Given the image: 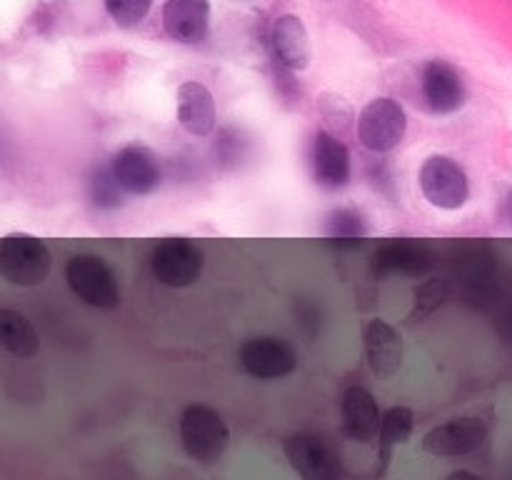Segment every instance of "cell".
Masks as SVG:
<instances>
[{
	"label": "cell",
	"mask_w": 512,
	"mask_h": 480,
	"mask_svg": "<svg viewBox=\"0 0 512 480\" xmlns=\"http://www.w3.org/2000/svg\"><path fill=\"white\" fill-rule=\"evenodd\" d=\"M420 190L440 210H460L470 198V180L463 165L448 155H430L420 168Z\"/></svg>",
	"instance_id": "5"
},
{
	"label": "cell",
	"mask_w": 512,
	"mask_h": 480,
	"mask_svg": "<svg viewBox=\"0 0 512 480\" xmlns=\"http://www.w3.org/2000/svg\"><path fill=\"white\" fill-rule=\"evenodd\" d=\"M358 140L365 150L375 155H385L400 145L408 133V115L405 108L393 98H375L360 110Z\"/></svg>",
	"instance_id": "4"
},
{
	"label": "cell",
	"mask_w": 512,
	"mask_h": 480,
	"mask_svg": "<svg viewBox=\"0 0 512 480\" xmlns=\"http://www.w3.org/2000/svg\"><path fill=\"white\" fill-rule=\"evenodd\" d=\"M423 98L428 103L430 113L435 115H453L468 100V90H465V80L458 70L445 60H430L423 68Z\"/></svg>",
	"instance_id": "11"
},
{
	"label": "cell",
	"mask_w": 512,
	"mask_h": 480,
	"mask_svg": "<svg viewBox=\"0 0 512 480\" xmlns=\"http://www.w3.org/2000/svg\"><path fill=\"white\" fill-rule=\"evenodd\" d=\"M340 418H343V433L355 443H370L380 433L378 400L363 385H350L340 398Z\"/></svg>",
	"instance_id": "15"
},
{
	"label": "cell",
	"mask_w": 512,
	"mask_h": 480,
	"mask_svg": "<svg viewBox=\"0 0 512 480\" xmlns=\"http://www.w3.org/2000/svg\"><path fill=\"white\" fill-rule=\"evenodd\" d=\"M363 348L365 358H368L370 370H373L378 378H395L403 368V335L398 333V328L388 323L383 318H375L365 325L363 333Z\"/></svg>",
	"instance_id": "14"
},
{
	"label": "cell",
	"mask_w": 512,
	"mask_h": 480,
	"mask_svg": "<svg viewBox=\"0 0 512 480\" xmlns=\"http://www.w3.org/2000/svg\"><path fill=\"white\" fill-rule=\"evenodd\" d=\"M0 345L8 350L13 358H35L40 350L38 333L33 323L18 310L3 308L0 310Z\"/></svg>",
	"instance_id": "19"
},
{
	"label": "cell",
	"mask_w": 512,
	"mask_h": 480,
	"mask_svg": "<svg viewBox=\"0 0 512 480\" xmlns=\"http://www.w3.org/2000/svg\"><path fill=\"white\" fill-rule=\"evenodd\" d=\"M163 28L178 43H200L210 28V3L208 0H168L163 5Z\"/></svg>",
	"instance_id": "16"
},
{
	"label": "cell",
	"mask_w": 512,
	"mask_h": 480,
	"mask_svg": "<svg viewBox=\"0 0 512 480\" xmlns=\"http://www.w3.org/2000/svg\"><path fill=\"white\" fill-rule=\"evenodd\" d=\"M485 438H488L485 420L465 415V418H453L428 430L423 438V450L435 458H460V455L475 453L485 443Z\"/></svg>",
	"instance_id": "7"
},
{
	"label": "cell",
	"mask_w": 512,
	"mask_h": 480,
	"mask_svg": "<svg viewBox=\"0 0 512 480\" xmlns=\"http://www.w3.org/2000/svg\"><path fill=\"white\" fill-rule=\"evenodd\" d=\"M240 365L255 380H278L293 373L298 355L283 338L263 335V338L245 340L240 348Z\"/></svg>",
	"instance_id": "9"
},
{
	"label": "cell",
	"mask_w": 512,
	"mask_h": 480,
	"mask_svg": "<svg viewBox=\"0 0 512 480\" xmlns=\"http://www.w3.org/2000/svg\"><path fill=\"white\" fill-rule=\"evenodd\" d=\"M65 283L70 293L95 310H115L120 305V285L113 268L95 253H78L65 263Z\"/></svg>",
	"instance_id": "2"
},
{
	"label": "cell",
	"mask_w": 512,
	"mask_h": 480,
	"mask_svg": "<svg viewBox=\"0 0 512 480\" xmlns=\"http://www.w3.org/2000/svg\"><path fill=\"white\" fill-rule=\"evenodd\" d=\"M453 298V285L445 278H428L423 285H418L413 298V308H410L408 320L410 323H423L428 320L435 310L443 308L448 300Z\"/></svg>",
	"instance_id": "21"
},
{
	"label": "cell",
	"mask_w": 512,
	"mask_h": 480,
	"mask_svg": "<svg viewBox=\"0 0 512 480\" xmlns=\"http://www.w3.org/2000/svg\"><path fill=\"white\" fill-rule=\"evenodd\" d=\"M180 443L195 463L213 465L230 445V428L210 405H188L180 415Z\"/></svg>",
	"instance_id": "3"
},
{
	"label": "cell",
	"mask_w": 512,
	"mask_h": 480,
	"mask_svg": "<svg viewBox=\"0 0 512 480\" xmlns=\"http://www.w3.org/2000/svg\"><path fill=\"white\" fill-rule=\"evenodd\" d=\"M285 455L303 480H340L338 455L320 435L295 433L285 440Z\"/></svg>",
	"instance_id": "10"
},
{
	"label": "cell",
	"mask_w": 512,
	"mask_h": 480,
	"mask_svg": "<svg viewBox=\"0 0 512 480\" xmlns=\"http://www.w3.org/2000/svg\"><path fill=\"white\" fill-rule=\"evenodd\" d=\"M318 110H320V118H323L325 130L333 133L335 138H343L350 128H353V120L358 123L355 118V110L353 105L348 103V98L338 93H323L318 98Z\"/></svg>",
	"instance_id": "22"
},
{
	"label": "cell",
	"mask_w": 512,
	"mask_h": 480,
	"mask_svg": "<svg viewBox=\"0 0 512 480\" xmlns=\"http://www.w3.org/2000/svg\"><path fill=\"white\" fill-rule=\"evenodd\" d=\"M273 40L275 58L280 65L288 70H305L313 58V48H310V35L303 20L298 15H280L273 25Z\"/></svg>",
	"instance_id": "17"
},
{
	"label": "cell",
	"mask_w": 512,
	"mask_h": 480,
	"mask_svg": "<svg viewBox=\"0 0 512 480\" xmlns=\"http://www.w3.org/2000/svg\"><path fill=\"white\" fill-rule=\"evenodd\" d=\"M448 480H483L478 473L473 470H455V473L448 475Z\"/></svg>",
	"instance_id": "26"
},
{
	"label": "cell",
	"mask_w": 512,
	"mask_h": 480,
	"mask_svg": "<svg viewBox=\"0 0 512 480\" xmlns=\"http://www.w3.org/2000/svg\"><path fill=\"white\" fill-rule=\"evenodd\" d=\"M413 428H415V413L408 408V405H393L390 410H385L383 420H380V433H378L380 438L378 458L383 460V465H380L378 470L380 475L385 473L390 450H393L395 445L408 443L410 435H413Z\"/></svg>",
	"instance_id": "20"
},
{
	"label": "cell",
	"mask_w": 512,
	"mask_h": 480,
	"mask_svg": "<svg viewBox=\"0 0 512 480\" xmlns=\"http://www.w3.org/2000/svg\"><path fill=\"white\" fill-rule=\"evenodd\" d=\"M310 165H313L315 183L325 190H340L350 183V150L340 138L328 130H318L310 150Z\"/></svg>",
	"instance_id": "13"
},
{
	"label": "cell",
	"mask_w": 512,
	"mask_h": 480,
	"mask_svg": "<svg viewBox=\"0 0 512 480\" xmlns=\"http://www.w3.org/2000/svg\"><path fill=\"white\" fill-rule=\"evenodd\" d=\"M115 178H118L120 188L128 195H150L163 180V168H160V158L155 150L148 145H125L113 155Z\"/></svg>",
	"instance_id": "8"
},
{
	"label": "cell",
	"mask_w": 512,
	"mask_h": 480,
	"mask_svg": "<svg viewBox=\"0 0 512 480\" xmlns=\"http://www.w3.org/2000/svg\"><path fill=\"white\" fill-rule=\"evenodd\" d=\"M325 230L335 240H355V243H363L360 238L368 233V225H365L363 215L355 208H335L325 218Z\"/></svg>",
	"instance_id": "24"
},
{
	"label": "cell",
	"mask_w": 512,
	"mask_h": 480,
	"mask_svg": "<svg viewBox=\"0 0 512 480\" xmlns=\"http://www.w3.org/2000/svg\"><path fill=\"white\" fill-rule=\"evenodd\" d=\"M53 270V255L45 240L28 233H10L0 240V275L15 288H35Z\"/></svg>",
	"instance_id": "1"
},
{
	"label": "cell",
	"mask_w": 512,
	"mask_h": 480,
	"mask_svg": "<svg viewBox=\"0 0 512 480\" xmlns=\"http://www.w3.org/2000/svg\"><path fill=\"white\" fill-rule=\"evenodd\" d=\"M508 215H510V220H512V195L508 198Z\"/></svg>",
	"instance_id": "27"
},
{
	"label": "cell",
	"mask_w": 512,
	"mask_h": 480,
	"mask_svg": "<svg viewBox=\"0 0 512 480\" xmlns=\"http://www.w3.org/2000/svg\"><path fill=\"white\" fill-rule=\"evenodd\" d=\"M205 265L203 250L185 238L160 240L150 255V270L155 280L168 288H188L200 278Z\"/></svg>",
	"instance_id": "6"
},
{
	"label": "cell",
	"mask_w": 512,
	"mask_h": 480,
	"mask_svg": "<svg viewBox=\"0 0 512 480\" xmlns=\"http://www.w3.org/2000/svg\"><path fill=\"white\" fill-rule=\"evenodd\" d=\"M90 200L98 210H118L123 205L125 190L120 188L113 168H95L88 183Z\"/></svg>",
	"instance_id": "23"
},
{
	"label": "cell",
	"mask_w": 512,
	"mask_h": 480,
	"mask_svg": "<svg viewBox=\"0 0 512 480\" xmlns=\"http://www.w3.org/2000/svg\"><path fill=\"white\" fill-rule=\"evenodd\" d=\"M435 265L433 250L425 243L413 238L393 240V243H385L383 248H378L370 258V270H373L375 278H385V275H410V278H420V275L428 273Z\"/></svg>",
	"instance_id": "12"
},
{
	"label": "cell",
	"mask_w": 512,
	"mask_h": 480,
	"mask_svg": "<svg viewBox=\"0 0 512 480\" xmlns=\"http://www.w3.org/2000/svg\"><path fill=\"white\" fill-rule=\"evenodd\" d=\"M105 10L120 28H133L150 13L153 0H103Z\"/></svg>",
	"instance_id": "25"
},
{
	"label": "cell",
	"mask_w": 512,
	"mask_h": 480,
	"mask_svg": "<svg viewBox=\"0 0 512 480\" xmlns=\"http://www.w3.org/2000/svg\"><path fill=\"white\" fill-rule=\"evenodd\" d=\"M215 120V100L213 93L203 83H183L178 90V123L195 138H205L213 133Z\"/></svg>",
	"instance_id": "18"
}]
</instances>
